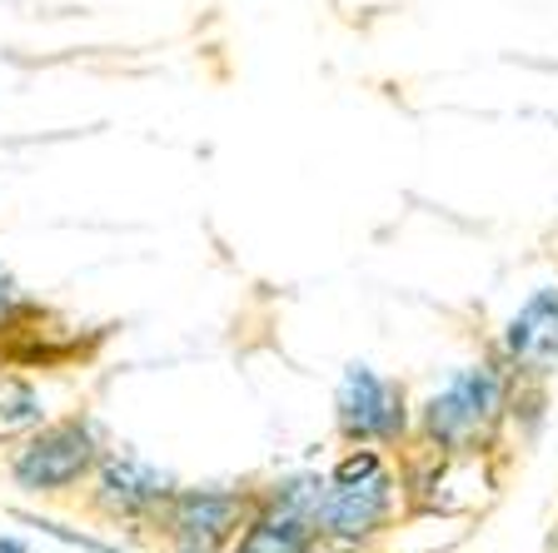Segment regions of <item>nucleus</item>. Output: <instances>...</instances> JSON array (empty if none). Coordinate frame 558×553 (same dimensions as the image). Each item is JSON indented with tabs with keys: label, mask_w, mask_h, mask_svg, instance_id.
Masks as SVG:
<instances>
[{
	"label": "nucleus",
	"mask_w": 558,
	"mask_h": 553,
	"mask_svg": "<svg viewBox=\"0 0 558 553\" xmlns=\"http://www.w3.org/2000/svg\"><path fill=\"white\" fill-rule=\"evenodd\" d=\"M25 524H31V529H40V533H50V539H60V543H70V549H85V553H125V549H116V543L85 539V533L65 529V524H56V519H35V514H25Z\"/></svg>",
	"instance_id": "nucleus-10"
},
{
	"label": "nucleus",
	"mask_w": 558,
	"mask_h": 553,
	"mask_svg": "<svg viewBox=\"0 0 558 553\" xmlns=\"http://www.w3.org/2000/svg\"><path fill=\"white\" fill-rule=\"evenodd\" d=\"M504 409V384L499 374L488 364L478 369H464V374H453L449 389H439L429 404H424V434L429 444L439 449H464L484 434Z\"/></svg>",
	"instance_id": "nucleus-1"
},
{
	"label": "nucleus",
	"mask_w": 558,
	"mask_h": 553,
	"mask_svg": "<svg viewBox=\"0 0 558 553\" xmlns=\"http://www.w3.org/2000/svg\"><path fill=\"white\" fill-rule=\"evenodd\" d=\"M314 539H319V533H314L310 514H294V508L265 498V508L244 524L234 553H314Z\"/></svg>",
	"instance_id": "nucleus-8"
},
{
	"label": "nucleus",
	"mask_w": 558,
	"mask_h": 553,
	"mask_svg": "<svg viewBox=\"0 0 558 553\" xmlns=\"http://www.w3.org/2000/svg\"><path fill=\"white\" fill-rule=\"evenodd\" d=\"M379 469H384V459L374 449H354L335 464V484H354V479H369V473H379Z\"/></svg>",
	"instance_id": "nucleus-11"
},
{
	"label": "nucleus",
	"mask_w": 558,
	"mask_h": 553,
	"mask_svg": "<svg viewBox=\"0 0 558 553\" xmlns=\"http://www.w3.org/2000/svg\"><path fill=\"white\" fill-rule=\"evenodd\" d=\"M395 514V479L389 473H369L354 484H325V498L314 508V533L329 539L335 549H360L369 533H379Z\"/></svg>",
	"instance_id": "nucleus-3"
},
{
	"label": "nucleus",
	"mask_w": 558,
	"mask_h": 553,
	"mask_svg": "<svg viewBox=\"0 0 558 553\" xmlns=\"http://www.w3.org/2000/svg\"><path fill=\"white\" fill-rule=\"evenodd\" d=\"M504 349L519 369L548 374L558 369V289H538L504 329Z\"/></svg>",
	"instance_id": "nucleus-7"
},
{
	"label": "nucleus",
	"mask_w": 558,
	"mask_h": 553,
	"mask_svg": "<svg viewBox=\"0 0 558 553\" xmlns=\"http://www.w3.org/2000/svg\"><path fill=\"white\" fill-rule=\"evenodd\" d=\"M250 519V498L240 494H170L165 508V539L174 543V553H220L234 533Z\"/></svg>",
	"instance_id": "nucleus-5"
},
{
	"label": "nucleus",
	"mask_w": 558,
	"mask_h": 553,
	"mask_svg": "<svg viewBox=\"0 0 558 553\" xmlns=\"http://www.w3.org/2000/svg\"><path fill=\"white\" fill-rule=\"evenodd\" d=\"M339 434L354 444H389L404 434V389L395 380H379L369 364H349L335 394Z\"/></svg>",
	"instance_id": "nucleus-4"
},
{
	"label": "nucleus",
	"mask_w": 558,
	"mask_h": 553,
	"mask_svg": "<svg viewBox=\"0 0 558 553\" xmlns=\"http://www.w3.org/2000/svg\"><path fill=\"white\" fill-rule=\"evenodd\" d=\"M40 419H46V409H40V394L31 384H0V438L31 434V429H40Z\"/></svg>",
	"instance_id": "nucleus-9"
},
{
	"label": "nucleus",
	"mask_w": 558,
	"mask_h": 553,
	"mask_svg": "<svg viewBox=\"0 0 558 553\" xmlns=\"http://www.w3.org/2000/svg\"><path fill=\"white\" fill-rule=\"evenodd\" d=\"M90 469H95V434L81 419H60V424L40 429L11 459V479L25 494H65Z\"/></svg>",
	"instance_id": "nucleus-2"
},
{
	"label": "nucleus",
	"mask_w": 558,
	"mask_h": 553,
	"mask_svg": "<svg viewBox=\"0 0 558 553\" xmlns=\"http://www.w3.org/2000/svg\"><path fill=\"white\" fill-rule=\"evenodd\" d=\"M170 494H174L170 473L150 469V464L135 459V454H110V459L100 464V479H95V504H100L110 519H140V514L170 504Z\"/></svg>",
	"instance_id": "nucleus-6"
},
{
	"label": "nucleus",
	"mask_w": 558,
	"mask_h": 553,
	"mask_svg": "<svg viewBox=\"0 0 558 553\" xmlns=\"http://www.w3.org/2000/svg\"><path fill=\"white\" fill-rule=\"evenodd\" d=\"M15 310H21V300H15V279L0 269V329L15 320Z\"/></svg>",
	"instance_id": "nucleus-12"
},
{
	"label": "nucleus",
	"mask_w": 558,
	"mask_h": 553,
	"mask_svg": "<svg viewBox=\"0 0 558 553\" xmlns=\"http://www.w3.org/2000/svg\"><path fill=\"white\" fill-rule=\"evenodd\" d=\"M0 553H31L21 539H0Z\"/></svg>",
	"instance_id": "nucleus-13"
}]
</instances>
